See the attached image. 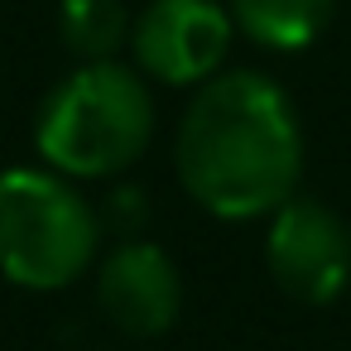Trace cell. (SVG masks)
Returning <instances> with one entry per match:
<instances>
[{
  "label": "cell",
  "mask_w": 351,
  "mask_h": 351,
  "mask_svg": "<svg viewBox=\"0 0 351 351\" xmlns=\"http://www.w3.org/2000/svg\"><path fill=\"white\" fill-rule=\"evenodd\" d=\"M97 217H101V231L111 226L121 241H125V236H145L149 197H145V188H135V183H116V188H111V197L97 207Z\"/></svg>",
  "instance_id": "obj_9"
},
{
  "label": "cell",
  "mask_w": 351,
  "mask_h": 351,
  "mask_svg": "<svg viewBox=\"0 0 351 351\" xmlns=\"http://www.w3.org/2000/svg\"><path fill=\"white\" fill-rule=\"evenodd\" d=\"M265 269L303 308L337 303L351 284L346 217L313 193H293L265 217Z\"/></svg>",
  "instance_id": "obj_4"
},
{
  "label": "cell",
  "mask_w": 351,
  "mask_h": 351,
  "mask_svg": "<svg viewBox=\"0 0 351 351\" xmlns=\"http://www.w3.org/2000/svg\"><path fill=\"white\" fill-rule=\"evenodd\" d=\"M101 217L82 188L49 169H0V274L15 289L58 293L97 265Z\"/></svg>",
  "instance_id": "obj_3"
},
{
  "label": "cell",
  "mask_w": 351,
  "mask_h": 351,
  "mask_svg": "<svg viewBox=\"0 0 351 351\" xmlns=\"http://www.w3.org/2000/svg\"><path fill=\"white\" fill-rule=\"evenodd\" d=\"M154 140V92L140 68L121 58L73 63L49 87L34 116V149L73 183L121 178Z\"/></svg>",
  "instance_id": "obj_2"
},
{
  "label": "cell",
  "mask_w": 351,
  "mask_h": 351,
  "mask_svg": "<svg viewBox=\"0 0 351 351\" xmlns=\"http://www.w3.org/2000/svg\"><path fill=\"white\" fill-rule=\"evenodd\" d=\"M236 34L269 53H298L322 39L337 15V0H226Z\"/></svg>",
  "instance_id": "obj_7"
},
{
  "label": "cell",
  "mask_w": 351,
  "mask_h": 351,
  "mask_svg": "<svg viewBox=\"0 0 351 351\" xmlns=\"http://www.w3.org/2000/svg\"><path fill=\"white\" fill-rule=\"evenodd\" d=\"M130 10L125 0H58V39L73 63H106L121 58L130 44Z\"/></svg>",
  "instance_id": "obj_8"
},
{
  "label": "cell",
  "mask_w": 351,
  "mask_h": 351,
  "mask_svg": "<svg viewBox=\"0 0 351 351\" xmlns=\"http://www.w3.org/2000/svg\"><path fill=\"white\" fill-rule=\"evenodd\" d=\"M231 10L221 0H149L130 20V58L145 82L202 87L231 58Z\"/></svg>",
  "instance_id": "obj_5"
},
{
  "label": "cell",
  "mask_w": 351,
  "mask_h": 351,
  "mask_svg": "<svg viewBox=\"0 0 351 351\" xmlns=\"http://www.w3.org/2000/svg\"><path fill=\"white\" fill-rule=\"evenodd\" d=\"M97 308L130 341L164 337L183 313V274L173 255L149 236L116 241L97 260Z\"/></svg>",
  "instance_id": "obj_6"
},
{
  "label": "cell",
  "mask_w": 351,
  "mask_h": 351,
  "mask_svg": "<svg viewBox=\"0 0 351 351\" xmlns=\"http://www.w3.org/2000/svg\"><path fill=\"white\" fill-rule=\"evenodd\" d=\"M173 173L217 221H265L303 183V121L260 68H221L193 87L173 130Z\"/></svg>",
  "instance_id": "obj_1"
}]
</instances>
